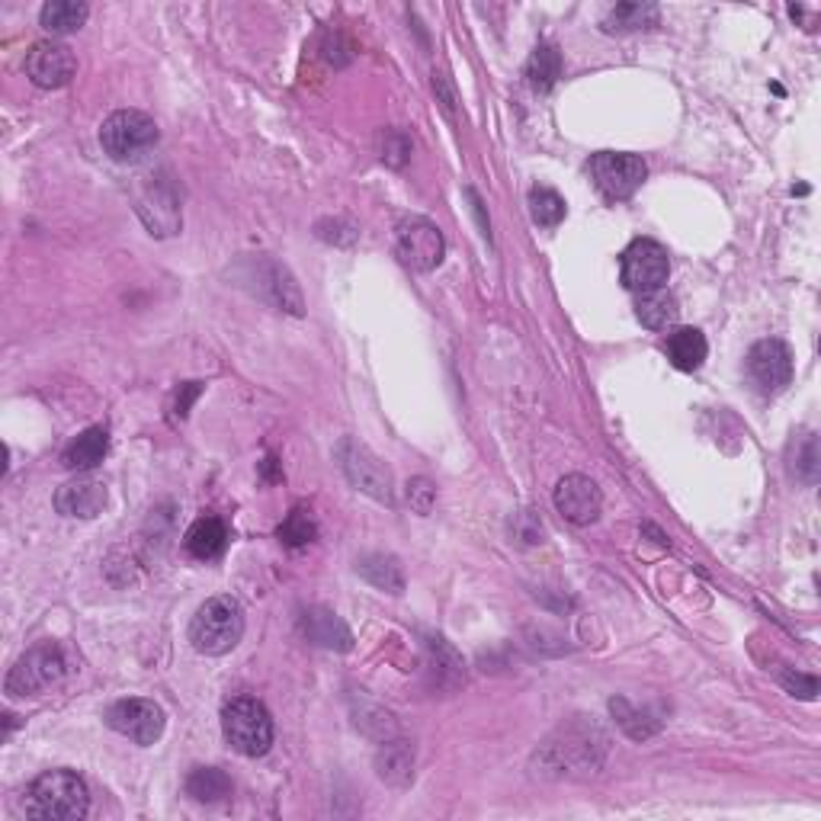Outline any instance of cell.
<instances>
[{
    "mask_svg": "<svg viewBox=\"0 0 821 821\" xmlns=\"http://www.w3.org/2000/svg\"><path fill=\"white\" fill-rule=\"evenodd\" d=\"M91 809V789L74 770H49L27 789V815L45 821H77Z\"/></svg>",
    "mask_w": 821,
    "mask_h": 821,
    "instance_id": "cell-1",
    "label": "cell"
},
{
    "mask_svg": "<svg viewBox=\"0 0 821 821\" xmlns=\"http://www.w3.org/2000/svg\"><path fill=\"white\" fill-rule=\"evenodd\" d=\"M244 635V610L234 597H212L190 623V642L199 655H229Z\"/></svg>",
    "mask_w": 821,
    "mask_h": 821,
    "instance_id": "cell-2",
    "label": "cell"
},
{
    "mask_svg": "<svg viewBox=\"0 0 821 821\" xmlns=\"http://www.w3.org/2000/svg\"><path fill=\"white\" fill-rule=\"evenodd\" d=\"M158 123L148 113L138 109H119L113 113L103 129H99V145L116 165H138L158 148Z\"/></svg>",
    "mask_w": 821,
    "mask_h": 821,
    "instance_id": "cell-3",
    "label": "cell"
},
{
    "mask_svg": "<svg viewBox=\"0 0 821 821\" xmlns=\"http://www.w3.org/2000/svg\"><path fill=\"white\" fill-rule=\"evenodd\" d=\"M222 731L225 741L238 755L263 757L273 745V719L261 699L238 696L222 709Z\"/></svg>",
    "mask_w": 821,
    "mask_h": 821,
    "instance_id": "cell-4",
    "label": "cell"
},
{
    "mask_svg": "<svg viewBox=\"0 0 821 821\" xmlns=\"http://www.w3.org/2000/svg\"><path fill=\"white\" fill-rule=\"evenodd\" d=\"M67 674V657L62 645L55 642H42L30 649L27 655L13 664V671L7 674V696L23 699V696H39L42 691L62 684Z\"/></svg>",
    "mask_w": 821,
    "mask_h": 821,
    "instance_id": "cell-5",
    "label": "cell"
},
{
    "mask_svg": "<svg viewBox=\"0 0 821 821\" xmlns=\"http://www.w3.org/2000/svg\"><path fill=\"white\" fill-rule=\"evenodd\" d=\"M394 254L404 266H411L418 273L436 270L446 257L443 231L424 215H408L394 225Z\"/></svg>",
    "mask_w": 821,
    "mask_h": 821,
    "instance_id": "cell-6",
    "label": "cell"
},
{
    "mask_svg": "<svg viewBox=\"0 0 821 821\" xmlns=\"http://www.w3.org/2000/svg\"><path fill=\"white\" fill-rule=\"evenodd\" d=\"M671 276V257H667V248L657 244L652 238H639L625 248L623 254V283L629 293H655L664 290Z\"/></svg>",
    "mask_w": 821,
    "mask_h": 821,
    "instance_id": "cell-7",
    "label": "cell"
},
{
    "mask_svg": "<svg viewBox=\"0 0 821 821\" xmlns=\"http://www.w3.org/2000/svg\"><path fill=\"white\" fill-rule=\"evenodd\" d=\"M337 460H340L344 475L350 478V485L357 492L392 504V475H389L386 462L379 460L369 446H362L357 440H344L337 446Z\"/></svg>",
    "mask_w": 821,
    "mask_h": 821,
    "instance_id": "cell-8",
    "label": "cell"
},
{
    "mask_svg": "<svg viewBox=\"0 0 821 821\" xmlns=\"http://www.w3.org/2000/svg\"><path fill=\"white\" fill-rule=\"evenodd\" d=\"M106 725H109L113 731L126 735L135 745L148 748V745H155V741L165 735L167 719L165 709H161L155 699H138V696H131V699H119V703H113V706L106 709Z\"/></svg>",
    "mask_w": 821,
    "mask_h": 821,
    "instance_id": "cell-9",
    "label": "cell"
},
{
    "mask_svg": "<svg viewBox=\"0 0 821 821\" xmlns=\"http://www.w3.org/2000/svg\"><path fill=\"white\" fill-rule=\"evenodd\" d=\"M591 177L607 199H629L649 177V167L629 151H600L591 158Z\"/></svg>",
    "mask_w": 821,
    "mask_h": 821,
    "instance_id": "cell-10",
    "label": "cell"
},
{
    "mask_svg": "<svg viewBox=\"0 0 821 821\" xmlns=\"http://www.w3.org/2000/svg\"><path fill=\"white\" fill-rule=\"evenodd\" d=\"M748 376L760 392H783L792 382V354H789L787 344L777 337L757 340L748 354Z\"/></svg>",
    "mask_w": 821,
    "mask_h": 821,
    "instance_id": "cell-11",
    "label": "cell"
},
{
    "mask_svg": "<svg viewBox=\"0 0 821 821\" xmlns=\"http://www.w3.org/2000/svg\"><path fill=\"white\" fill-rule=\"evenodd\" d=\"M77 71V59L65 42H35L27 52V77L42 91H59Z\"/></svg>",
    "mask_w": 821,
    "mask_h": 821,
    "instance_id": "cell-12",
    "label": "cell"
},
{
    "mask_svg": "<svg viewBox=\"0 0 821 821\" xmlns=\"http://www.w3.org/2000/svg\"><path fill=\"white\" fill-rule=\"evenodd\" d=\"M556 507L568 524L591 526L600 517L603 494L588 475H565L556 485Z\"/></svg>",
    "mask_w": 821,
    "mask_h": 821,
    "instance_id": "cell-13",
    "label": "cell"
},
{
    "mask_svg": "<svg viewBox=\"0 0 821 821\" xmlns=\"http://www.w3.org/2000/svg\"><path fill=\"white\" fill-rule=\"evenodd\" d=\"M55 507L65 517L91 520V517L103 514V507H106V485L97 482V478H91V475H77L74 482H67L55 492Z\"/></svg>",
    "mask_w": 821,
    "mask_h": 821,
    "instance_id": "cell-14",
    "label": "cell"
},
{
    "mask_svg": "<svg viewBox=\"0 0 821 821\" xmlns=\"http://www.w3.org/2000/svg\"><path fill=\"white\" fill-rule=\"evenodd\" d=\"M302 632L308 635V642L322 645V649H337V652H350L354 645V635L350 629L344 625V620L330 610H322V607H312L305 610L302 617Z\"/></svg>",
    "mask_w": 821,
    "mask_h": 821,
    "instance_id": "cell-15",
    "label": "cell"
},
{
    "mask_svg": "<svg viewBox=\"0 0 821 821\" xmlns=\"http://www.w3.org/2000/svg\"><path fill=\"white\" fill-rule=\"evenodd\" d=\"M664 350H667V360L674 362L681 372H696L703 362H706V354H709V344L703 337V330L696 328H677L667 334L664 340Z\"/></svg>",
    "mask_w": 821,
    "mask_h": 821,
    "instance_id": "cell-16",
    "label": "cell"
},
{
    "mask_svg": "<svg viewBox=\"0 0 821 821\" xmlns=\"http://www.w3.org/2000/svg\"><path fill=\"white\" fill-rule=\"evenodd\" d=\"M225 543H229V529L219 517H199L197 524L187 529V552L199 561L219 559L225 552Z\"/></svg>",
    "mask_w": 821,
    "mask_h": 821,
    "instance_id": "cell-17",
    "label": "cell"
},
{
    "mask_svg": "<svg viewBox=\"0 0 821 821\" xmlns=\"http://www.w3.org/2000/svg\"><path fill=\"white\" fill-rule=\"evenodd\" d=\"M106 450H109V433L103 428H91L84 430L71 446L65 450V469L71 472H91V469H97L103 456H106Z\"/></svg>",
    "mask_w": 821,
    "mask_h": 821,
    "instance_id": "cell-18",
    "label": "cell"
},
{
    "mask_svg": "<svg viewBox=\"0 0 821 821\" xmlns=\"http://www.w3.org/2000/svg\"><path fill=\"white\" fill-rule=\"evenodd\" d=\"M661 20L657 3H617L610 10V17L603 20L607 33H639V30H652Z\"/></svg>",
    "mask_w": 821,
    "mask_h": 821,
    "instance_id": "cell-19",
    "label": "cell"
},
{
    "mask_svg": "<svg viewBox=\"0 0 821 821\" xmlns=\"http://www.w3.org/2000/svg\"><path fill=\"white\" fill-rule=\"evenodd\" d=\"M91 17V7L87 3H74V0H49L39 13V23L42 30H49L52 35H65L81 30Z\"/></svg>",
    "mask_w": 821,
    "mask_h": 821,
    "instance_id": "cell-20",
    "label": "cell"
},
{
    "mask_svg": "<svg viewBox=\"0 0 821 821\" xmlns=\"http://www.w3.org/2000/svg\"><path fill=\"white\" fill-rule=\"evenodd\" d=\"M357 571H360L372 588H379V591L389 593L404 591V571H401V565H398L394 556L369 552V556H362V559L357 561Z\"/></svg>",
    "mask_w": 821,
    "mask_h": 821,
    "instance_id": "cell-21",
    "label": "cell"
},
{
    "mask_svg": "<svg viewBox=\"0 0 821 821\" xmlns=\"http://www.w3.org/2000/svg\"><path fill=\"white\" fill-rule=\"evenodd\" d=\"M677 312H681V308H677V298L671 296V293H664V290L645 293V296H639V302H635L639 322L652 330L671 328V325L677 322Z\"/></svg>",
    "mask_w": 821,
    "mask_h": 821,
    "instance_id": "cell-22",
    "label": "cell"
},
{
    "mask_svg": "<svg viewBox=\"0 0 821 821\" xmlns=\"http://www.w3.org/2000/svg\"><path fill=\"white\" fill-rule=\"evenodd\" d=\"M526 77H529V87L546 94L556 87V81L561 77V55L556 45H539L526 65Z\"/></svg>",
    "mask_w": 821,
    "mask_h": 821,
    "instance_id": "cell-23",
    "label": "cell"
},
{
    "mask_svg": "<svg viewBox=\"0 0 821 821\" xmlns=\"http://www.w3.org/2000/svg\"><path fill=\"white\" fill-rule=\"evenodd\" d=\"M376 767H379V777H382L386 783L404 787V783L414 777V751H411V745H404V741L386 745V751L379 755Z\"/></svg>",
    "mask_w": 821,
    "mask_h": 821,
    "instance_id": "cell-24",
    "label": "cell"
},
{
    "mask_svg": "<svg viewBox=\"0 0 821 821\" xmlns=\"http://www.w3.org/2000/svg\"><path fill=\"white\" fill-rule=\"evenodd\" d=\"M187 792L197 799V802H219L231 792L229 777L215 767H197L190 777H187Z\"/></svg>",
    "mask_w": 821,
    "mask_h": 821,
    "instance_id": "cell-25",
    "label": "cell"
},
{
    "mask_svg": "<svg viewBox=\"0 0 821 821\" xmlns=\"http://www.w3.org/2000/svg\"><path fill=\"white\" fill-rule=\"evenodd\" d=\"M565 199L556 193V190H549V187H536L533 193H529V215H533V222L536 225H543V229H556L561 225V219H565Z\"/></svg>",
    "mask_w": 821,
    "mask_h": 821,
    "instance_id": "cell-26",
    "label": "cell"
},
{
    "mask_svg": "<svg viewBox=\"0 0 821 821\" xmlns=\"http://www.w3.org/2000/svg\"><path fill=\"white\" fill-rule=\"evenodd\" d=\"M315 533H318V526H315V520H312V511H305V507H296L286 520H283V526L276 529V536L286 543V546H308L312 539H315Z\"/></svg>",
    "mask_w": 821,
    "mask_h": 821,
    "instance_id": "cell-27",
    "label": "cell"
},
{
    "mask_svg": "<svg viewBox=\"0 0 821 821\" xmlns=\"http://www.w3.org/2000/svg\"><path fill=\"white\" fill-rule=\"evenodd\" d=\"M433 501H436V488L430 485L428 478H411V482H408V504H411L418 514H430Z\"/></svg>",
    "mask_w": 821,
    "mask_h": 821,
    "instance_id": "cell-28",
    "label": "cell"
},
{
    "mask_svg": "<svg viewBox=\"0 0 821 821\" xmlns=\"http://www.w3.org/2000/svg\"><path fill=\"white\" fill-rule=\"evenodd\" d=\"M511 529L517 533V539H524V543H543V524L529 514V511H520L517 517H514V524H511Z\"/></svg>",
    "mask_w": 821,
    "mask_h": 821,
    "instance_id": "cell-29",
    "label": "cell"
},
{
    "mask_svg": "<svg viewBox=\"0 0 821 821\" xmlns=\"http://www.w3.org/2000/svg\"><path fill=\"white\" fill-rule=\"evenodd\" d=\"M780 681H783V687H787L792 696H802V699H815V693H819V681H815V677H806V674H792V671H787Z\"/></svg>",
    "mask_w": 821,
    "mask_h": 821,
    "instance_id": "cell-30",
    "label": "cell"
},
{
    "mask_svg": "<svg viewBox=\"0 0 821 821\" xmlns=\"http://www.w3.org/2000/svg\"><path fill=\"white\" fill-rule=\"evenodd\" d=\"M389 141H392V145H386V155H382V158H386L389 165L398 167L404 158H408V155H411V141H408V138H401V135H394V131L389 135Z\"/></svg>",
    "mask_w": 821,
    "mask_h": 821,
    "instance_id": "cell-31",
    "label": "cell"
}]
</instances>
